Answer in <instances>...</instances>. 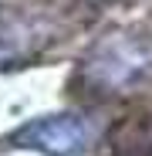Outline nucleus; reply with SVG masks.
Returning <instances> with one entry per match:
<instances>
[{
	"label": "nucleus",
	"instance_id": "obj_2",
	"mask_svg": "<svg viewBox=\"0 0 152 156\" xmlns=\"http://www.w3.org/2000/svg\"><path fill=\"white\" fill-rule=\"evenodd\" d=\"M10 143L27 146V149H41L47 156H74L88 143V122L81 115H71V112L31 119L27 126H20L10 136Z\"/></svg>",
	"mask_w": 152,
	"mask_h": 156
},
{
	"label": "nucleus",
	"instance_id": "obj_1",
	"mask_svg": "<svg viewBox=\"0 0 152 156\" xmlns=\"http://www.w3.org/2000/svg\"><path fill=\"white\" fill-rule=\"evenodd\" d=\"M149 65H152V48L145 41L129 34H108L88 55L85 75L91 85L105 92H125L149 71Z\"/></svg>",
	"mask_w": 152,
	"mask_h": 156
}]
</instances>
